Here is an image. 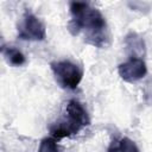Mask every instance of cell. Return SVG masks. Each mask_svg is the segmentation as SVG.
Returning a JSON list of instances; mask_svg holds the SVG:
<instances>
[{"mask_svg": "<svg viewBox=\"0 0 152 152\" xmlns=\"http://www.w3.org/2000/svg\"><path fill=\"white\" fill-rule=\"evenodd\" d=\"M71 20L68 28L71 34L77 36L84 32V40L96 48H104L109 43V31L104 17L88 2L72 1L70 2Z\"/></svg>", "mask_w": 152, "mask_h": 152, "instance_id": "6da1fadb", "label": "cell"}, {"mask_svg": "<svg viewBox=\"0 0 152 152\" xmlns=\"http://www.w3.org/2000/svg\"><path fill=\"white\" fill-rule=\"evenodd\" d=\"M90 125V118L77 100H70L65 107V115L62 120L50 126V134L53 139H63L74 134H77L83 127Z\"/></svg>", "mask_w": 152, "mask_h": 152, "instance_id": "7a4b0ae2", "label": "cell"}, {"mask_svg": "<svg viewBox=\"0 0 152 152\" xmlns=\"http://www.w3.org/2000/svg\"><path fill=\"white\" fill-rule=\"evenodd\" d=\"M56 82L64 89H76L82 81V68L70 61H58L50 63Z\"/></svg>", "mask_w": 152, "mask_h": 152, "instance_id": "3957f363", "label": "cell"}, {"mask_svg": "<svg viewBox=\"0 0 152 152\" xmlns=\"http://www.w3.org/2000/svg\"><path fill=\"white\" fill-rule=\"evenodd\" d=\"M18 37L24 40H44L46 38V30L37 15L26 11L18 25Z\"/></svg>", "mask_w": 152, "mask_h": 152, "instance_id": "277c9868", "label": "cell"}, {"mask_svg": "<svg viewBox=\"0 0 152 152\" xmlns=\"http://www.w3.org/2000/svg\"><path fill=\"white\" fill-rule=\"evenodd\" d=\"M118 72L124 81L133 83L145 77L147 74V66L142 58L129 57L128 61L119 64Z\"/></svg>", "mask_w": 152, "mask_h": 152, "instance_id": "5b68a950", "label": "cell"}, {"mask_svg": "<svg viewBox=\"0 0 152 152\" xmlns=\"http://www.w3.org/2000/svg\"><path fill=\"white\" fill-rule=\"evenodd\" d=\"M125 45H126L127 52L129 53L131 57L141 58L146 52L145 42H144L142 37L135 32H129L125 37Z\"/></svg>", "mask_w": 152, "mask_h": 152, "instance_id": "8992f818", "label": "cell"}, {"mask_svg": "<svg viewBox=\"0 0 152 152\" xmlns=\"http://www.w3.org/2000/svg\"><path fill=\"white\" fill-rule=\"evenodd\" d=\"M1 52L5 57V59L7 61V63H10L13 66H20V65L25 64V62H26V58L23 55V52L20 50H18L17 48H14V46L2 45L1 46Z\"/></svg>", "mask_w": 152, "mask_h": 152, "instance_id": "52a82bcc", "label": "cell"}, {"mask_svg": "<svg viewBox=\"0 0 152 152\" xmlns=\"http://www.w3.org/2000/svg\"><path fill=\"white\" fill-rule=\"evenodd\" d=\"M108 152H140L137 144L129 138L125 137L121 139H115L110 142Z\"/></svg>", "mask_w": 152, "mask_h": 152, "instance_id": "ba28073f", "label": "cell"}, {"mask_svg": "<svg viewBox=\"0 0 152 152\" xmlns=\"http://www.w3.org/2000/svg\"><path fill=\"white\" fill-rule=\"evenodd\" d=\"M38 152H59V150L53 138H44L40 141Z\"/></svg>", "mask_w": 152, "mask_h": 152, "instance_id": "9c48e42d", "label": "cell"}]
</instances>
